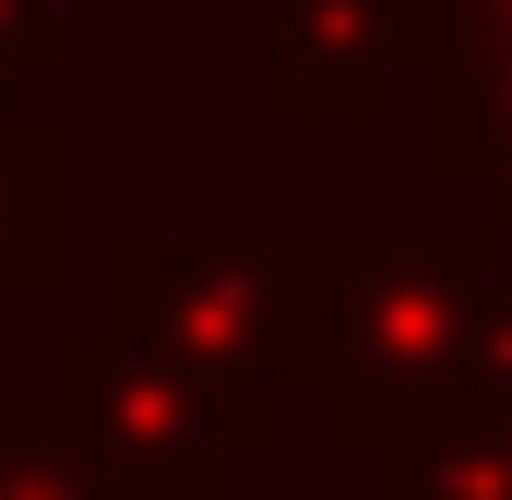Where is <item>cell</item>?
Returning <instances> with one entry per match:
<instances>
[{
  "label": "cell",
  "mask_w": 512,
  "mask_h": 500,
  "mask_svg": "<svg viewBox=\"0 0 512 500\" xmlns=\"http://www.w3.org/2000/svg\"><path fill=\"white\" fill-rule=\"evenodd\" d=\"M489 239L477 227H358L322 239V322H310V393L322 429L346 453H405L429 441L465 370H477V322H489Z\"/></svg>",
  "instance_id": "1"
},
{
  "label": "cell",
  "mask_w": 512,
  "mask_h": 500,
  "mask_svg": "<svg viewBox=\"0 0 512 500\" xmlns=\"http://www.w3.org/2000/svg\"><path fill=\"white\" fill-rule=\"evenodd\" d=\"M120 322L143 358L203 393L286 405L310 393V322H322V227L239 239V227H131L120 239Z\"/></svg>",
  "instance_id": "2"
},
{
  "label": "cell",
  "mask_w": 512,
  "mask_h": 500,
  "mask_svg": "<svg viewBox=\"0 0 512 500\" xmlns=\"http://www.w3.org/2000/svg\"><path fill=\"white\" fill-rule=\"evenodd\" d=\"M60 429L84 453L96 500H227V465H251L262 441L286 429V405H239L203 393L167 358H143L131 334H84L60 346Z\"/></svg>",
  "instance_id": "3"
},
{
  "label": "cell",
  "mask_w": 512,
  "mask_h": 500,
  "mask_svg": "<svg viewBox=\"0 0 512 500\" xmlns=\"http://www.w3.org/2000/svg\"><path fill=\"white\" fill-rule=\"evenodd\" d=\"M441 0H274V108L310 131L382 120L405 72H429Z\"/></svg>",
  "instance_id": "4"
},
{
  "label": "cell",
  "mask_w": 512,
  "mask_h": 500,
  "mask_svg": "<svg viewBox=\"0 0 512 500\" xmlns=\"http://www.w3.org/2000/svg\"><path fill=\"white\" fill-rule=\"evenodd\" d=\"M429 96H441V120H429L441 179H477V191L512 179V36H501V24H453V12H441Z\"/></svg>",
  "instance_id": "5"
},
{
  "label": "cell",
  "mask_w": 512,
  "mask_h": 500,
  "mask_svg": "<svg viewBox=\"0 0 512 500\" xmlns=\"http://www.w3.org/2000/svg\"><path fill=\"white\" fill-rule=\"evenodd\" d=\"M72 191H60V131L0 120V286H60Z\"/></svg>",
  "instance_id": "6"
},
{
  "label": "cell",
  "mask_w": 512,
  "mask_h": 500,
  "mask_svg": "<svg viewBox=\"0 0 512 500\" xmlns=\"http://www.w3.org/2000/svg\"><path fill=\"white\" fill-rule=\"evenodd\" d=\"M0 500H96V477H84V453H72V429H60L48 393L36 405L0 393Z\"/></svg>",
  "instance_id": "7"
},
{
  "label": "cell",
  "mask_w": 512,
  "mask_h": 500,
  "mask_svg": "<svg viewBox=\"0 0 512 500\" xmlns=\"http://www.w3.org/2000/svg\"><path fill=\"white\" fill-rule=\"evenodd\" d=\"M60 60V0H0V84Z\"/></svg>",
  "instance_id": "8"
},
{
  "label": "cell",
  "mask_w": 512,
  "mask_h": 500,
  "mask_svg": "<svg viewBox=\"0 0 512 500\" xmlns=\"http://www.w3.org/2000/svg\"><path fill=\"white\" fill-rule=\"evenodd\" d=\"M465 405H512V286H489V322H477V370H465Z\"/></svg>",
  "instance_id": "9"
},
{
  "label": "cell",
  "mask_w": 512,
  "mask_h": 500,
  "mask_svg": "<svg viewBox=\"0 0 512 500\" xmlns=\"http://www.w3.org/2000/svg\"><path fill=\"white\" fill-rule=\"evenodd\" d=\"M489 239H512V179H489Z\"/></svg>",
  "instance_id": "10"
},
{
  "label": "cell",
  "mask_w": 512,
  "mask_h": 500,
  "mask_svg": "<svg viewBox=\"0 0 512 500\" xmlns=\"http://www.w3.org/2000/svg\"><path fill=\"white\" fill-rule=\"evenodd\" d=\"M0 120H12V108H0Z\"/></svg>",
  "instance_id": "11"
}]
</instances>
